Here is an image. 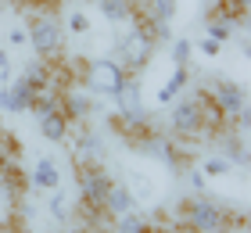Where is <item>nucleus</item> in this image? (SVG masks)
<instances>
[{
	"instance_id": "nucleus-1",
	"label": "nucleus",
	"mask_w": 251,
	"mask_h": 233,
	"mask_svg": "<svg viewBox=\"0 0 251 233\" xmlns=\"http://www.w3.org/2000/svg\"><path fill=\"white\" fill-rule=\"evenodd\" d=\"M215 129H226L219 108L212 104L208 90H190L187 97L173 101L169 111V133L176 140H198V136H212Z\"/></svg>"
},
{
	"instance_id": "nucleus-2",
	"label": "nucleus",
	"mask_w": 251,
	"mask_h": 233,
	"mask_svg": "<svg viewBox=\"0 0 251 233\" xmlns=\"http://www.w3.org/2000/svg\"><path fill=\"white\" fill-rule=\"evenodd\" d=\"M25 32H29V47L36 54V61H47V65L65 61V26L58 11H29Z\"/></svg>"
},
{
	"instance_id": "nucleus-3",
	"label": "nucleus",
	"mask_w": 251,
	"mask_h": 233,
	"mask_svg": "<svg viewBox=\"0 0 251 233\" xmlns=\"http://www.w3.org/2000/svg\"><path fill=\"white\" fill-rule=\"evenodd\" d=\"M111 183H115V176L104 169V161L100 165H75V186H79L75 208H79V215L90 219V223L104 219V197L111 190Z\"/></svg>"
},
{
	"instance_id": "nucleus-4",
	"label": "nucleus",
	"mask_w": 251,
	"mask_h": 233,
	"mask_svg": "<svg viewBox=\"0 0 251 233\" xmlns=\"http://www.w3.org/2000/svg\"><path fill=\"white\" fill-rule=\"evenodd\" d=\"M183 230L187 233H230L233 230V208L219 197L194 194L183 205Z\"/></svg>"
},
{
	"instance_id": "nucleus-5",
	"label": "nucleus",
	"mask_w": 251,
	"mask_h": 233,
	"mask_svg": "<svg viewBox=\"0 0 251 233\" xmlns=\"http://www.w3.org/2000/svg\"><path fill=\"white\" fill-rule=\"evenodd\" d=\"M79 72H83V86L86 93H94V97H111L115 101V93L129 83V68H126L119 57H90V61H83L79 65Z\"/></svg>"
},
{
	"instance_id": "nucleus-6",
	"label": "nucleus",
	"mask_w": 251,
	"mask_h": 233,
	"mask_svg": "<svg viewBox=\"0 0 251 233\" xmlns=\"http://www.w3.org/2000/svg\"><path fill=\"white\" fill-rule=\"evenodd\" d=\"M154 51H158V36L151 29L144 26V22H129V29L119 36V61L129 68L133 76H140L147 65H151V57H154Z\"/></svg>"
},
{
	"instance_id": "nucleus-7",
	"label": "nucleus",
	"mask_w": 251,
	"mask_h": 233,
	"mask_svg": "<svg viewBox=\"0 0 251 233\" xmlns=\"http://www.w3.org/2000/svg\"><path fill=\"white\" fill-rule=\"evenodd\" d=\"M129 147L136 151V155H144V158H151V161H162V165L176 169V172L190 165V155H187V147L179 144L176 136H169V133H158V129H147V133H140L136 140H129Z\"/></svg>"
},
{
	"instance_id": "nucleus-8",
	"label": "nucleus",
	"mask_w": 251,
	"mask_h": 233,
	"mask_svg": "<svg viewBox=\"0 0 251 233\" xmlns=\"http://www.w3.org/2000/svg\"><path fill=\"white\" fill-rule=\"evenodd\" d=\"M208 97H212L215 108H219V115H223L226 126H230L237 115L248 108V93H244L241 83H233V79H215V83L208 86Z\"/></svg>"
},
{
	"instance_id": "nucleus-9",
	"label": "nucleus",
	"mask_w": 251,
	"mask_h": 233,
	"mask_svg": "<svg viewBox=\"0 0 251 233\" xmlns=\"http://www.w3.org/2000/svg\"><path fill=\"white\" fill-rule=\"evenodd\" d=\"M32 97H36V90H32L25 79L18 76H11L4 86H0V111H7V115H25L32 108Z\"/></svg>"
},
{
	"instance_id": "nucleus-10",
	"label": "nucleus",
	"mask_w": 251,
	"mask_h": 233,
	"mask_svg": "<svg viewBox=\"0 0 251 233\" xmlns=\"http://www.w3.org/2000/svg\"><path fill=\"white\" fill-rule=\"evenodd\" d=\"M97 97L94 93H86L83 86H65L61 90V111L68 122H86L90 115H97Z\"/></svg>"
},
{
	"instance_id": "nucleus-11",
	"label": "nucleus",
	"mask_w": 251,
	"mask_h": 233,
	"mask_svg": "<svg viewBox=\"0 0 251 233\" xmlns=\"http://www.w3.org/2000/svg\"><path fill=\"white\" fill-rule=\"evenodd\" d=\"M244 22L237 18V15H230V11H219V7H208V18H204V36H212L215 43H230L233 40V32L241 29Z\"/></svg>"
},
{
	"instance_id": "nucleus-12",
	"label": "nucleus",
	"mask_w": 251,
	"mask_h": 233,
	"mask_svg": "<svg viewBox=\"0 0 251 233\" xmlns=\"http://www.w3.org/2000/svg\"><path fill=\"white\" fill-rule=\"evenodd\" d=\"M72 155H75V165H100V161H104V147H100V136H97L94 129H86L83 122H79V133H75Z\"/></svg>"
},
{
	"instance_id": "nucleus-13",
	"label": "nucleus",
	"mask_w": 251,
	"mask_h": 233,
	"mask_svg": "<svg viewBox=\"0 0 251 233\" xmlns=\"http://www.w3.org/2000/svg\"><path fill=\"white\" fill-rule=\"evenodd\" d=\"M29 183L36 186V190H43V194L58 190V186H61V169H58V161H54L50 155H40V158H36V165H32Z\"/></svg>"
},
{
	"instance_id": "nucleus-14",
	"label": "nucleus",
	"mask_w": 251,
	"mask_h": 233,
	"mask_svg": "<svg viewBox=\"0 0 251 233\" xmlns=\"http://www.w3.org/2000/svg\"><path fill=\"white\" fill-rule=\"evenodd\" d=\"M36 126H40V136L47 140V144H65L68 133H72V122L65 119V111H61V108H54V111H47V115H40Z\"/></svg>"
},
{
	"instance_id": "nucleus-15",
	"label": "nucleus",
	"mask_w": 251,
	"mask_h": 233,
	"mask_svg": "<svg viewBox=\"0 0 251 233\" xmlns=\"http://www.w3.org/2000/svg\"><path fill=\"white\" fill-rule=\"evenodd\" d=\"M136 208V194L129 190L126 183H111V190H108V197H104V219H119V215H126V212H133Z\"/></svg>"
},
{
	"instance_id": "nucleus-16",
	"label": "nucleus",
	"mask_w": 251,
	"mask_h": 233,
	"mask_svg": "<svg viewBox=\"0 0 251 233\" xmlns=\"http://www.w3.org/2000/svg\"><path fill=\"white\" fill-rule=\"evenodd\" d=\"M136 0H97V11L104 15L111 26H129V22L136 18Z\"/></svg>"
},
{
	"instance_id": "nucleus-17",
	"label": "nucleus",
	"mask_w": 251,
	"mask_h": 233,
	"mask_svg": "<svg viewBox=\"0 0 251 233\" xmlns=\"http://www.w3.org/2000/svg\"><path fill=\"white\" fill-rule=\"evenodd\" d=\"M187 83H190V65H173V76L165 79V86L158 90V104H173L176 97H183V90H187Z\"/></svg>"
},
{
	"instance_id": "nucleus-18",
	"label": "nucleus",
	"mask_w": 251,
	"mask_h": 233,
	"mask_svg": "<svg viewBox=\"0 0 251 233\" xmlns=\"http://www.w3.org/2000/svg\"><path fill=\"white\" fill-rule=\"evenodd\" d=\"M151 226H154V219L136 212V208L119 215V219H111V233H151Z\"/></svg>"
},
{
	"instance_id": "nucleus-19",
	"label": "nucleus",
	"mask_w": 251,
	"mask_h": 233,
	"mask_svg": "<svg viewBox=\"0 0 251 233\" xmlns=\"http://www.w3.org/2000/svg\"><path fill=\"white\" fill-rule=\"evenodd\" d=\"M176 11H179L176 0H144L140 4V15L147 22H162V26H169V22L176 18Z\"/></svg>"
},
{
	"instance_id": "nucleus-20",
	"label": "nucleus",
	"mask_w": 251,
	"mask_h": 233,
	"mask_svg": "<svg viewBox=\"0 0 251 233\" xmlns=\"http://www.w3.org/2000/svg\"><path fill=\"white\" fill-rule=\"evenodd\" d=\"M223 144V158L230 161L233 169H244L248 165V144H244V136H233L230 129H226V136L219 140Z\"/></svg>"
},
{
	"instance_id": "nucleus-21",
	"label": "nucleus",
	"mask_w": 251,
	"mask_h": 233,
	"mask_svg": "<svg viewBox=\"0 0 251 233\" xmlns=\"http://www.w3.org/2000/svg\"><path fill=\"white\" fill-rule=\"evenodd\" d=\"M169 57H173V65H190V57H194L190 36H173L169 40Z\"/></svg>"
},
{
	"instance_id": "nucleus-22",
	"label": "nucleus",
	"mask_w": 251,
	"mask_h": 233,
	"mask_svg": "<svg viewBox=\"0 0 251 233\" xmlns=\"http://www.w3.org/2000/svg\"><path fill=\"white\" fill-rule=\"evenodd\" d=\"M47 212L58 219V223H68V215H72V208H68V197L61 194V186L58 190H50V201H47Z\"/></svg>"
},
{
	"instance_id": "nucleus-23",
	"label": "nucleus",
	"mask_w": 251,
	"mask_h": 233,
	"mask_svg": "<svg viewBox=\"0 0 251 233\" xmlns=\"http://www.w3.org/2000/svg\"><path fill=\"white\" fill-rule=\"evenodd\" d=\"M198 169L204 172V176H230V172H233V165H230V161H226L223 155H208Z\"/></svg>"
},
{
	"instance_id": "nucleus-24",
	"label": "nucleus",
	"mask_w": 251,
	"mask_h": 233,
	"mask_svg": "<svg viewBox=\"0 0 251 233\" xmlns=\"http://www.w3.org/2000/svg\"><path fill=\"white\" fill-rule=\"evenodd\" d=\"M65 32H72V36H86V32H90V18H86V11H83V7L68 11V18H65Z\"/></svg>"
},
{
	"instance_id": "nucleus-25",
	"label": "nucleus",
	"mask_w": 251,
	"mask_h": 233,
	"mask_svg": "<svg viewBox=\"0 0 251 233\" xmlns=\"http://www.w3.org/2000/svg\"><path fill=\"white\" fill-rule=\"evenodd\" d=\"M4 47H7L11 54L25 51V47H29V32H25V26H11V29L4 32Z\"/></svg>"
},
{
	"instance_id": "nucleus-26",
	"label": "nucleus",
	"mask_w": 251,
	"mask_h": 233,
	"mask_svg": "<svg viewBox=\"0 0 251 233\" xmlns=\"http://www.w3.org/2000/svg\"><path fill=\"white\" fill-rule=\"evenodd\" d=\"M190 43L198 47L204 57H219V54H223V43H215L212 36H198V40H190Z\"/></svg>"
},
{
	"instance_id": "nucleus-27",
	"label": "nucleus",
	"mask_w": 251,
	"mask_h": 233,
	"mask_svg": "<svg viewBox=\"0 0 251 233\" xmlns=\"http://www.w3.org/2000/svg\"><path fill=\"white\" fill-rule=\"evenodd\" d=\"M11 61H15V54H11L7 47L0 43V86H4L7 79H11Z\"/></svg>"
},
{
	"instance_id": "nucleus-28",
	"label": "nucleus",
	"mask_w": 251,
	"mask_h": 233,
	"mask_svg": "<svg viewBox=\"0 0 251 233\" xmlns=\"http://www.w3.org/2000/svg\"><path fill=\"white\" fill-rule=\"evenodd\" d=\"M187 180H190V186H194L198 194H204V172H201L198 165H194V169H187Z\"/></svg>"
},
{
	"instance_id": "nucleus-29",
	"label": "nucleus",
	"mask_w": 251,
	"mask_h": 233,
	"mask_svg": "<svg viewBox=\"0 0 251 233\" xmlns=\"http://www.w3.org/2000/svg\"><path fill=\"white\" fill-rule=\"evenodd\" d=\"M215 4H219V0H215ZM226 4H230L233 11H241V15H244V11H248V0H226Z\"/></svg>"
},
{
	"instance_id": "nucleus-30",
	"label": "nucleus",
	"mask_w": 251,
	"mask_h": 233,
	"mask_svg": "<svg viewBox=\"0 0 251 233\" xmlns=\"http://www.w3.org/2000/svg\"><path fill=\"white\" fill-rule=\"evenodd\" d=\"M7 165H11V158L4 155V151H0V176H4V172H7Z\"/></svg>"
},
{
	"instance_id": "nucleus-31",
	"label": "nucleus",
	"mask_w": 251,
	"mask_h": 233,
	"mask_svg": "<svg viewBox=\"0 0 251 233\" xmlns=\"http://www.w3.org/2000/svg\"><path fill=\"white\" fill-rule=\"evenodd\" d=\"M0 233H11V226L4 223V219H0Z\"/></svg>"
},
{
	"instance_id": "nucleus-32",
	"label": "nucleus",
	"mask_w": 251,
	"mask_h": 233,
	"mask_svg": "<svg viewBox=\"0 0 251 233\" xmlns=\"http://www.w3.org/2000/svg\"><path fill=\"white\" fill-rule=\"evenodd\" d=\"M83 4H97V0H83Z\"/></svg>"
},
{
	"instance_id": "nucleus-33",
	"label": "nucleus",
	"mask_w": 251,
	"mask_h": 233,
	"mask_svg": "<svg viewBox=\"0 0 251 233\" xmlns=\"http://www.w3.org/2000/svg\"><path fill=\"white\" fill-rule=\"evenodd\" d=\"M0 133H4V119H0Z\"/></svg>"
}]
</instances>
